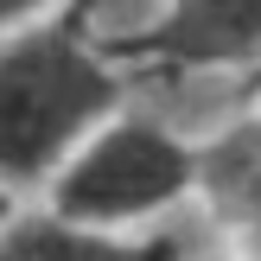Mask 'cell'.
Listing matches in <instances>:
<instances>
[{
  "label": "cell",
  "mask_w": 261,
  "mask_h": 261,
  "mask_svg": "<svg viewBox=\"0 0 261 261\" xmlns=\"http://www.w3.org/2000/svg\"><path fill=\"white\" fill-rule=\"evenodd\" d=\"M127 96L134 83L76 32L70 7L0 32V191H45Z\"/></svg>",
  "instance_id": "1"
},
{
  "label": "cell",
  "mask_w": 261,
  "mask_h": 261,
  "mask_svg": "<svg viewBox=\"0 0 261 261\" xmlns=\"http://www.w3.org/2000/svg\"><path fill=\"white\" fill-rule=\"evenodd\" d=\"M191 185H198V147L166 115L121 109L58 166V178L45 185V211L76 229L127 236L134 223L178 211Z\"/></svg>",
  "instance_id": "2"
},
{
  "label": "cell",
  "mask_w": 261,
  "mask_h": 261,
  "mask_svg": "<svg viewBox=\"0 0 261 261\" xmlns=\"http://www.w3.org/2000/svg\"><path fill=\"white\" fill-rule=\"evenodd\" d=\"M89 45L134 89L191 83V76L242 83L261 64V0H134V19H121Z\"/></svg>",
  "instance_id": "3"
},
{
  "label": "cell",
  "mask_w": 261,
  "mask_h": 261,
  "mask_svg": "<svg viewBox=\"0 0 261 261\" xmlns=\"http://www.w3.org/2000/svg\"><path fill=\"white\" fill-rule=\"evenodd\" d=\"M211 217L242 242V255L261 261V109L236 115L223 134L198 147V185Z\"/></svg>",
  "instance_id": "4"
},
{
  "label": "cell",
  "mask_w": 261,
  "mask_h": 261,
  "mask_svg": "<svg viewBox=\"0 0 261 261\" xmlns=\"http://www.w3.org/2000/svg\"><path fill=\"white\" fill-rule=\"evenodd\" d=\"M0 261H185V236L178 229L102 236V229L58 223L51 211H13L0 229Z\"/></svg>",
  "instance_id": "5"
},
{
  "label": "cell",
  "mask_w": 261,
  "mask_h": 261,
  "mask_svg": "<svg viewBox=\"0 0 261 261\" xmlns=\"http://www.w3.org/2000/svg\"><path fill=\"white\" fill-rule=\"evenodd\" d=\"M51 7H64V0H0V32H13V25H32V19H45Z\"/></svg>",
  "instance_id": "6"
},
{
  "label": "cell",
  "mask_w": 261,
  "mask_h": 261,
  "mask_svg": "<svg viewBox=\"0 0 261 261\" xmlns=\"http://www.w3.org/2000/svg\"><path fill=\"white\" fill-rule=\"evenodd\" d=\"M255 102H261V64H255V70H249V76H242V83H236V89H229V109H236V115H249V109H255Z\"/></svg>",
  "instance_id": "7"
},
{
  "label": "cell",
  "mask_w": 261,
  "mask_h": 261,
  "mask_svg": "<svg viewBox=\"0 0 261 261\" xmlns=\"http://www.w3.org/2000/svg\"><path fill=\"white\" fill-rule=\"evenodd\" d=\"M19 211V204H13V191H0V229H7V217Z\"/></svg>",
  "instance_id": "8"
}]
</instances>
